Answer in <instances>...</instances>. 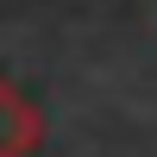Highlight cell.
Listing matches in <instances>:
<instances>
[{
	"label": "cell",
	"instance_id": "1",
	"mask_svg": "<svg viewBox=\"0 0 157 157\" xmlns=\"http://www.w3.org/2000/svg\"><path fill=\"white\" fill-rule=\"evenodd\" d=\"M38 138H44L38 107L6 82V75H0V157H32V151H38Z\"/></svg>",
	"mask_w": 157,
	"mask_h": 157
}]
</instances>
